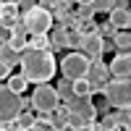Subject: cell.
I'll list each match as a JSON object with an SVG mask.
<instances>
[{"label":"cell","instance_id":"obj_1","mask_svg":"<svg viewBox=\"0 0 131 131\" xmlns=\"http://www.w3.org/2000/svg\"><path fill=\"white\" fill-rule=\"evenodd\" d=\"M21 73L29 79V84H42L50 81L58 71V60L52 55V50H39V47H26L21 50Z\"/></svg>","mask_w":131,"mask_h":131},{"label":"cell","instance_id":"obj_2","mask_svg":"<svg viewBox=\"0 0 131 131\" xmlns=\"http://www.w3.org/2000/svg\"><path fill=\"white\" fill-rule=\"evenodd\" d=\"M52 10L47 5H31L29 10L21 13V21H24V26L29 34H47L52 29Z\"/></svg>","mask_w":131,"mask_h":131},{"label":"cell","instance_id":"obj_3","mask_svg":"<svg viewBox=\"0 0 131 131\" xmlns=\"http://www.w3.org/2000/svg\"><path fill=\"white\" fill-rule=\"evenodd\" d=\"M105 100L118 110H131V79H115L102 86Z\"/></svg>","mask_w":131,"mask_h":131},{"label":"cell","instance_id":"obj_4","mask_svg":"<svg viewBox=\"0 0 131 131\" xmlns=\"http://www.w3.org/2000/svg\"><path fill=\"white\" fill-rule=\"evenodd\" d=\"M60 102V94H58V86H52L50 81H42L34 84V92H31V107L37 113H52Z\"/></svg>","mask_w":131,"mask_h":131},{"label":"cell","instance_id":"obj_5","mask_svg":"<svg viewBox=\"0 0 131 131\" xmlns=\"http://www.w3.org/2000/svg\"><path fill=\"white\" fill-rule=\"evenodd\" d=\"M89 63H92V58L84 50H71V52H66V58H60V73L71 81L81 79V76L89 73Z\"/></svg>","mask_w":131,"mask_h":131},{"label":"cell","instance_id":"obj_6","mask_svg":"<svg viewBox=\"0 0 131 131\" xmlns=\"http://www.w3.org/2000/svg\"><path fill=\"white\" fill-rule=\"evenodd\" d=\"M21 113V94L8 84H0V128H10V121Z\"/></svg>","mask_w":131,"mask_h":131},{"label":"cell","instance_id":"obj_7","mask_svg":"<svg viewBox=\"0 0 131 131\" xmlns=\"http://www.w3.org/2000/svg\"><path fill=\"white\" fill-rule=\"evenodd\" d=\"M68 110L71 113H79L84 121H86V128H89L92 121H97V105L92 100V94H84V97H73L68 102Z\"/></svg>","mask_w":131,"mask_h":131},{"label":"cell","instance_id":"obj_8","mask_svg":"<svg viewBox=\"0 0 131 131\" xmlns=\"http://www.w3.org/2000/svg\"><path fill=\"white\" fill-rule=\"evenodd\" d=\"M107 68H110V76H115V79H131V50H121Z\"/></svg>","mask_w":131,"mask_h":131},{"label":"cell","instance_id":"obj_9","mask_svg":"<svg viewBox=\"0 0 131 131\" xmlns=\"http://www.w3.org/2000/svg\"><path fill=\"white\" fill-rule=\"evenodd\" d=\"M81 50H84L89 58H100L102 50H105V39H102V34H100V31H89V34L84 37Z\"/></svg>","mask_w":131,"mask_h":131},{"label":"cell","instance_id":"obj_10","mask_svg":"<svg viewBox=\"0 0 131 131\" xmlns=\"http://www.w3.org/2000/svg\"><path fill=\"white\" fill-rule=\"evenodd\" d=\"M18 21H21V8H18V3H3V5H0V24H3V26L13 29Z\"/></svg>","mask_w":131,"mask_h":131},{"label":"cell","instance_id":"obj_11","mask_svg":"<svg viewBox=\"0 0 131 131\" xmlns=\"http://www.w3.org/2000/svg\"><path fill=\"white\" fill-rule=\"evenodd\" d=\"M29 37H31V34L26 31L24 21H18V24L10 29V39H8V42H10V47H13V50L21 52V50H26V47H29Z\"/></svg>","mask_w":131,"mask_h":131},{"label":"cell","instance_id":"obj_12","mask_svg":"<svg viewBox=\"0 0 131 131\" xmlns=\"http://www.w3.org/2000/svg\"><path fill=\"white\" fill-rule=\"evenodd\" d=\"M110 24L115 29H131V8H123V5H115L110 10Z\"/></svg>","mask_w":131,"mask_h":131},{"label":"cell","instance_id":"obj_13","mask_svg":"<svg viewBox=\"0 0 131 131\" xmlns=\"http://www.w3.org/2000/svg\"><path fill=\"white\" fill-rule=\"evenodd\" d=\"M5 84H8L16 94H24V92H26V86H29V79H26L24 73H10L8 79H5Z\"/></svg>","mask_w":131,"mask_h":131},{"label":"cell","instance_id":"obj_14","mask_svg":"<svg viewBox=\"0 0 131 131\" xmlns=\"http://www.w3.org/2000/svg\"><path fill=\"white\" fill-rule=\"evenodd\" d=\"M0 58H3V60H5L8 66H10V68H16V66L21 63V52L10 47V42H5V45L0 47Z\"/></svg>","mask_w":131,"mask_h":131},{"label":"cell","instance_id":"obj_15","mask_svg":"<svg viewBox=\"0 0 131 131\" xmlns=\"http://www.w3.org/2000/svg\"><path fill=\"white\" fill-rule=\"evenodd\" d=\"M58 94H60V102H66V105H68L73 97H76V94H73V81L63 76V79L58 81Z\"/></svg>","mask_w":131,"mask_h":131},{"label":"cell","instance_id":"obj_16","mask_svg":"<svg viewBox=\"0 0 131 131\" xmlns=\"http://www.w3.org/2000/svg\"><path fill=\"white\" fill-rule=\"evenodd\" d=\"M73 94L76 97H84V94H94V84L86 79V76H81V79H73Z\"/></svg>","mask_w":131,"mask_h":131},{"label":"cell","instance_id":"obj_17","mask_svg":"<svg viewBox=\"0 0 131 131\" xmlns=\"http://www.w3.org/2000/svg\"><path fill=\"white\" fill-rule=\"evenodd\" d=\"M52 50H60V47H66L68 45V31H66V26H58L55 31H52Z\"/></svg>","mask_w":131,"mask_h":131},{"label":"cell","instance_id":"obj_18","mask_svg":"<svg viewBox=\"0 0 131 131\" xmlns=\"http://www.w3.org/2000/svg\"><path fill=\"white\" fill-rule=\"evenodd\" d=\"M113 42H115V47H118V50H131V31L118 29L115 34H113Z\"/></svg>","mask_w":131,"mask_h":131},{"label":"cell","instance_id":"obj_19","mask_svg":"<svg viewBox=\"0 0 131 131\" xmlns=\"http://www.w3.org/2000/svg\"><path fill=\"white\" fill-rule=\"evenodd\" d=\"M29 47H39V50H52V42L47 34H31L29 37Z\"/></svg>","mask_w":131,"mask_h":131},{"label":"cell","instance_id":"obj_20","mask_svg":"<svg viewBox=\"0 0 131 131\" xmlns=\"http://www.w3.org/2000/svg\"><path fill=\"white\" fill-rule=\"evenodd\" d=\"M68 128H73V131H86V121H84L79 113H71V110H68Z\"/></svg>","mask_w":131,"mask_h":131},{"label":"cell","instance_id":"obj_21","mask_svg":"<svg viewBox=\"0 0 131 131\" xmlns=\"http://www.w3.org/2000/svg\"><path fill=\"white\" fill-rule=\"evenodd\" d=\"M92 5H94L97 13H110L115 8V0H92Z\"/></svg>","mask_w":131,"mask_h":131},{"label":"cell","instance_id":"obj_22","mask_svg":"<svg viewBox=\"0 0 131 131\" xmlns=\"http://www.w3.org/2000/svg\"><path fill=\"white\" fill-rule=\"evenodd\" d=\"M84 37H86V34H84L81 29L68 31V45H71V47H81V45H84Z\"/></svg>","mask_w":131,"mask_h":131},{"label":"cell","instance_id":"obj_23","mask_svg":"<svg viewBox=\"0 0 131 131\" xmlns=\"http://www.w3.org/2000/svg\"><path fill=\"white\" fill-rule=\"evenodd\" d=\"M94 13H97L94 5H79V18H81V21H92Z\"/></svg>","mask_w":131,"mask_h":131},{"label":"cell","instance_id":"obj_24","mask_svg":"<svg viewBox=\"0 0 131 131\" xmlns=\"http://www.w3.org/2000/svg\"><path fill=\"white\" fill-rule=\"evenodd\" d=\"M113 128H121L113 115H107V118H102V121H100V131H113Z\"/></svg>","mask_w":131,"mask_h":131},{"label":"cell","instance_id":"obj_25","mask_svg":"<svg viewBox=\"0 0 131 131\" xmlns=\"http://www.w3.org/2000/svg\"><path fill=\"white\" fill-rule=\"evenodd\" d=\"M10 73H13V68H10V66H8V63H5L3 58H0V81H5Z\"/></svg>","mask_w":131,"mask_h":131},{"label":"cell","instance_id":"obj_26","mask_svg":"<svg viewBox=\"0 0 131 131\" xmlns=\"http://www.w3.org/2000/svg\"><path fill=\"white\" fill-rule=\"evenodd\" d=\"M8 39H10V29H8V26H3V24H0V47H3V45H5Z\"/></svg>","mask_w":131,"mask_h":131},{"label":"cell","instance_id":"obj_27","mask_svg":"<svg viewBox=\"0 0 131 131\" xmlns=\"http://www.w3.org/2000/svg\"><path fill=\"white\" fill-rule=\"evenodd\" d=\"M31 5H37L34 0H21V3H18V8H21V13H24V10H29Z\"/></svg>","mask_w":131,"mask_h":131},{"label":"cell","instance_id":"obj_28","mask_svg":"<svg viewBox=\"0 0 131 131\" xmlns=\"http://www.w3.org/2000/svg\"><path fill=\"white\" fill-rule=\"evenodd\" d=\"M123 128H126V131H131V113L126 115V121H123Z\"/></svg>","mask_w":131,"mask_h":131},{"label":"cell","instance_id":"obj_29","mask_svg":"<svg viewBox=\"0 0 131 131\" xmlns=\"http://www.w3.org/2000/svg\"><path fill=\"white\" fill-rule=\"evenodd\" d=\"M73 3H79V5H92V0H73Z\"/></svg>","mask_w":131,"mask_h":131},{"label":"cell","instance_id":"obj_30","mask_svg":"<svg viewBox=\"0 0 131 131\" xmlns=\"http://www.w3.org/2000/svg\"><path fill=\"white\" fill-rule=\"evenodd\" d=\"M3 3H21V0H0V5H3Z\"/></svg>","mask_w":131,"mask_h":131}]
</instances>
